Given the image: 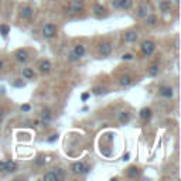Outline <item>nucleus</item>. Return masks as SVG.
<instances>
[{
	"label": "nucleus",
	"mask_w": 181,
	"mask_h": 181,
	"mask_svg": "<svg viewBox=\"0 0 181 181\" xmlns=\"http://www.w3.org/2000/svg\"><path fill=\"white\" fill-rule=\"evenodd\" d=\"M14 57H16V59L19 62H25L28 59V52H27V50L20 48V50H17L16 52H14Z\"/></svg>",
	"instance_id": "423d86ee"
},
{
	"label": "nucleus",
	"mask_w": 181,
	"mask_h": 181,
	"mask_svg": "<svg viewBox=\"0 0 181 181\" xmlns=\"http://www.w3.org/2000/svg\"><path fill=\"white\" fill-rule=\"evenodd\" d=\"M0 171L4 173V161H0Z\"/></svg>",
	"instance_id": "f704fd0d"
},
{
	"label": "nucleus",
	"mask_w": 181,
	"mask_h": 181,
	"mask_svg": "<svg viewBox=\"0 0 181 181\" xmlns=\"http://www.w3.org/2000/svg\"><path fill=\"white\" fill-rule=\"evenodd\" d=\"M52 171H54V174H55V177L58 181H62L65 178V171L62 168H54Z\"/></svg>",
	"instance_id": "b1692460"
},
{
	"label": "nucleus",
	"mask_w": 181,
	"mask_h": 181,
	"mask_svg": "<svg viewBox=\"0 0 181 181\" xmlns=\"http://www.w3.org/2000/svg\"><path fill=\"white\" fill-rule=\"evenodd\" d=\"M8 33H10V27H8L7 24H0V34H2L3 37H7Z\"/></svg>",
	"instance_id": "bb28decb"
},
{
	"label": "nucleus",
	"mask_w": 181,
	"mask_h": 181,
	"mask_svg": "<svg viewBox=\"0 0 181 181\" xmlns=\"http://www.w3.org/2000/svg\"><path fill=\"white\" fill-rule=\"evenodd\" d=\"M158 7H160V10L163 11V13H168V11H170V7H171V4H170L168 0H163V2L158 3Z\"/></svg>",
	"instance_id": "6ab92c4d"
},
{
	"label": "nucleus",
	"mask_w": 181,
	"mask_h": 181,
	"mask_svg": "<svg viewBox=\"0 0 181 181\" xmlns=\"http://www.w3.org/2000/svg\"><path fill=\"white\" fill-rule=\"evenodd\" d=\"M41 118H42L41 124H42L44 127H47V126H48V123H50V120H51V112H50V109H42V112H41Z\"/></svg>",
	"instance_id": "f8f14e48"
},
{
	"label": "nucleus",
	"mask_w": 181,
	"mask_h": 181,
	"mask_svg": "<svg viewBox=\"0 0 181 181\" xmlns=\"http://www.w3.org/2000/svg\"><path fill=\"white\" fill-rule=\"evenodd\" d=\"M34 76H36V74H34V71L31 68H24L23 69V78L24 79H34Z\"/></svg>",
	"instance_id": "412c9836"
},
{
	"label": "nucleus",
	"mask_w": 181,
	"mask_h": 181,
	"mask_svg": "<svg viewBox=\"0 0 181 181\" xmlns=\"http://www.w3.org/2000/svg\"><path fill=\"white\" fill-rule=\"evenodd\" d=\"M123 40L126 42H134L136 40H137V31H136V30L126 31V33H124V36H123Z\"/></svg>",
	"instance_id": "6e6552de"
},
{
	"label": "nucleus",
	"mask_w": 181,
	"mask_h": 181,
	"mask_svg": "<svg viewBox=\"0 0 181 181\" xmlns=\"http://www.w3.org/2000/svg\"><path fill=\"white\" fill-rule=\"evenodd\" d=\"M69 170H71L72 174H88V173H89V167L85 166L82 161H76V163H74Z\"/></svg>",
	"instance_id": "f03ea898"
},
{
	"label": "nucleus",
	"mask_w": 181,
	"mask_h": 181,
	"mask_svg": "<svg viewBox=\"0 0 181 181\" xmlns=\"http://www.w3.org/2000/svg\"><path fill=\"white\" fill-rule=\"evenodd\" d=\"M140 48H141V52H143L144 55H146V57H150L153 52H154V50H156V44H154L153 41H150V40H146V41L141 42Z\"/></svg>",
	"instance_id": "7ed1b4c3"
},
{
	"label": "nucleus",
	"mask_w": 181,
	"mask_h": 181,
	"mask_svg": "<svg viewBox=\"0 0 181 181\" xmlns=\"http://www.w3.org/2000/svg\"><path fill=\"white\" fill-rule=\"evenodd\" d=\"M42 178H44L45 181H58V180H57V177H55V174H54L52 170H51V171H48V173H45V174L42 175Z\"/></svg>",
	"instance_id": "a878e982"
},
{
	"label": "nucleus",
	"mask_w": 181,
	"mask_h": 181,
	"mask_svg": "<svg viewBox=\"0 0 181 181\" xmlns=\"http://www.w3.org/2000/svg\"><path fill=\"white\" fill-rule=\"evenodd\" d=\"M105 88L103 86H93L92 88V93L93 95H96V96H99V95H102V93H105Z\"/></svg>",
	"instance_id": "cd10ccee"
},
{
	"label": "nucleus",
	"mask_w": 181,
	"mask_h": 181,
	"mask_svg": "<svg viewBox=\"0 0 181 181\" xmlns=\"http://www.w3.org/2000/svg\"><path fill=\"white\" fill-rule=\"evenodd\" d=\"M85 51H86V48H85V45H82V44H78V45H75V48L72 50V52L75 54L78 58H82V57L85 55Z\"/></svg>",
	"instance_id": "dca6fc26"
},
{
	"label": "nucleus",
	"mask_w": 181,
	"mask_h": 181,
	"mask_svg": "<svg viewBox=\"0 0 181 181\" xmlns=\"http://www.w3.org/2000/svg\"><path fill=\"white\" fill-rule=\"evenodd\" d=\"M158 71H160V68H158V65H157V64H154V65H151V67H149V69H147V72H149V75L156 76V75H158Z\"/></svg>",
	"instance_id": "393cba45"
},
{
	"label": "nucleus",
	"mask_w": 181,
	"mask_h": 181,
	"mask_svg": "<svg viewBox=\"0 0 181 181\" xmlns=\"http://www.w3.org/2000/svg\"><path fill=\"white\" fill-rule=\"evenodd\" d=\"M17 163L16 161H4V173H14L17 171Z\"/></svg>",
	"instance_id": "4468645a"
},
{
	"label": "nucleus",
	"mask_w": 181,
	"mask_h": 181,
	"mask_svg": "<svg viewBox=\"0 0 181 181\" xmlns=\"http://www.w3.org/2000/svg\"><path fill=\"white\" fill-rule=\"evenodd\" d=\"M38 69L41 74H48L51 71V62L48 61V59H42L38 64Z\"/></svg>",
	"instance_id": "1a4fd4ad"
},
{
	"label": "nucleus",
	"mask_w": 181,
	"mask_h": 181,
	"mask_svg": "<svg viewBox=\"0 0 181 181\" xmlns=\"http://www.w3.org/2000/svg\"><path fill=\"white\" fill-rule=\"evenodd\" d=\"M129 153H126V154H123V157H122V160H129Z\"/></svg>",
	"instance_id": "c9c22d12"
},
{
	"label": "nucleus",
	"mask_w": 181,
	"mask_h": 181,
	"mask_svg": "<svg viewBox=\"0 0 181 181\" xmlns=\"http://www.w3.org/2000/svg\"><path fill=\"white\" fill-rule=\"evenodd\" d=\"M139 168L136 166H132V167H129L127 168V177H130V178H134V177H137L139 175Z\"/></svg>",
	"instance_id": "5701e85b"
},
{
	"label": "nucleus",
	"mask_w": 181,
	"mask_h": 181,
	"mask_svg": "<svg viewBox=\"0 0 181 181\" xmlns=\"http://www.w3.org/2000/svg\"><path fill=\"white\" fill-rule=\"evenodd\" d=\"M139 116H140L143 120H147V119H150L153 116V110L150 109V107H143V109L140 110V113H139Z\"/></svg>",
	"instance_id": "a211bd4d"
},
{
	"label": "nucleus",
	"mask_w": 181,
	"mask_h": 181,
	"mask_svg": "<svg viewBox=\"0 0 181 181\" xmlns=\"http://www.w3.org/2000/svg\"><path fill=\"white\" fill-rule=\"evenodd\" d=\"M119 84H120V86H123V88L130 86V85L133 84V78L130 75H127V74H124V75H122L120 78H119Z\"/></svg>",
	"instance_id": "9d476101"
},
{
	"label": "nucleus",
	"mask_w": 181,
	"mask_h": 181,
	"mask_svg": "<svg viewBox=\"0 0 181 181\" xmlns=\"http://www.w3.org/2000/svg\"><path fill=\"white\" fill-rule=\"evenodd\" d=\"M20 109H21V112H28L31 107H30V105H21V107H20Z\"/></svg>",
	"instance_id": "7c9ffc66"
},
{
	"label": "nucleus",
	"mask_w": 181,
	"mask_h": 181,
	"mask_svg": "<svg viewBox=\"0 0 181 181\" xmlns=\"http://www.w3.org/2000/svg\"><path fill=\"white\" fill-rule=\"evenodd\" d=\"M68 61H71V62H75V61H79V58L75 55V54L72 52V51H71V52L68 54Z\"/></svg>",
	"instance_id": "c85d7f7f"
},
{
	"label": "nucleus",
	"mask_w": 181,
	"mask_h": 181,
	"mask_svg": "<svg viewBox=\"0 0 181 181\" xmlns=\"http://www.w3.org/2000/svg\"><path fill=\"white\" fill-rule=\"evenodd\" d=\"M123 59H126V61H130V59H133L134 57H133V54H130V52H127V54H124L123 57H122Z\"/></svg>",
	"instance_id": "c756f323"
},
{
	"label": "nucleus",
	"mask_w": 181,
	"mask_h": 181,
	"mask_svg": "<svg viewBox=\"0 0 181 181\" xmlns=\"http://www.w3.org/2000/svg\"><path fill=\"white\" fill-rule=\"evenodd\" d=\"M133 6V0H119V10H130Z\"/></svg>",
	"instance_id": "f3484780"
},
{
	"label": "nucleus",
	"mask_w": 181,
	"mask_h": 181,
	"mask_svg": "<svg viewBox=\"0 0 181 181\" xmlns=\"http://www.w3.org/2000/svg\"><path fill=\"white\" fill-rule=\"evenodd\" d=\"M112 7L119 10V0H112Z\"/></svg>",
	"instance_id": "473e14b6"
},
{
	"label": "nucleus",
	"mask_w": 181,
	"mask_h": 181,
	"mask_svg": "<svg viewBox=\"0 0 181 181\" xmlns=\"http://www.w3.org/2000/svg\"><path fill=\"white\" fill-rule=\"evenodd\" d=\"M33 13H34V10H33V7H30V6H24V7L20 8V16H21V19H24V20L31 19Z\"/></svg>",
	"instance_id": "0eeeda50"
},
{
	"label": "nucleus",
	"mask_w": 181,
	"mask_h": 181,
	"mask_svg": "<svg viewBox=\"0 0 181 181\" xmlns=\"http://www.w3.org/2000/svg\"><path fill=\"white\" fill-rule=\"evenodd\" d=\"M144 19H146V24L147 25H151V27H153V25L157 24V16H154V14H147Z\"/></svg>",
	"instance_id": "aec40b11"
},
{
	"label": "nucleus",
	"mask_w": 181,
	"mask_h": 181,
	"mask_svg": "<svg viewBox=\"0 0 181 181\" xmlns=\"http://www.w3.org/2000/svg\"><path fill=\"white\" fill-rule=\"evenodd\" d=\"M3 65H4V64H3V61H2V59H0V69H2V68H3Z\"/></svg>",
	"instance_id": "e433bc0d"
},
{
	"label": "nucleus",
	"mask_w": 181,
	"mask_h": 181,
	"mask_svg": "<svg viewBox=\"0 0 181 181\" xmlns=\"http://www.w3.org/2000/svg\"><path fill=\"white\" fill-rule=\"evenodd\" d=\"M158 93H160L161 96H164V98H167V99L173 98V95H174L171 86H161L160 89H158Z\"/></svg>",
	"instance_id": "9b49d317"
},
{
	"label": "nucleus",
	"mask_w": 181,
	"mask_h": 181,
	"mask_svg": "<svg viewBox=\"0 0 181 181\" xmlns=\"http://www.w3.org/2000/svg\"><path fill=\"white\" fill-rule=\"evenodd\" d=\"M57 139H58V134H52L50 139H48V141H50V143H52V141H55Z\"/></svg>",
	"instance_id": "72a5a7b5"
},
{
	"label": "nucleus",
	"mask_w": 181,
	"mask_h": 181,
	"mask_svg": "<svg viewBox=\"0 0 181 181\" xmlns=\"http://www.w3.org/2000/svg\"><path fill=\"white\" fill-rule=\"evenodd\" d=\"M174 3H175V4H178V0H174Z\"/></svg>",
	"instance_id": "4c0bfd02"
},
{
	"label": "nucleus",
	"mask_w": 181,
	"mask_h": 181,
	"mask_svg": "<svg viewBox=\"0 0 181 181\" xmlns=\"http://www.w3.org/2000/svg\"><path fill=\"white\" fill-rule=\"evenodd\" d=\"M41 33H42V37H44V38H54V37L57 36V33H58V28H57L55 24L48 23V24H45L44 27H42Z\"/></svg>",
	"instance_id": "f257e3e1"
},
{
	"label": "nucleus",
	"mask_w": 181,
	"mask_h": 181,
	"mask_svg": "<svg viewBox=\"0 0 181 181\" xmlns=\"http://www.w3.org/2000/svg\"><path fill=\"white\" fill-rule=\"evenodd\" d=\"M89 96H90V93H89V92H86V93H82L81 99L85 102V101H88V99H89Z\"/></svg>",
	"instance_id": "2f4dec72"
},
{
	"label": "nucleus",
	"mask_w": 181,
	"mask_h": 181,
	"mask_svg": "<svg viewBox=\"0 0 181 181\" xmlns=\"http://www.w3.org/2000/svg\"><path fill=\"white\" fill-rule=\"evenodd\" d=\"M112 42L109 41H103L101 42V45H99V55L101 57H109L110 54H112Z\"/></svg>",
	"instance_id": "20e7f679"
},
{
	"label": "nucleus",
	"mask_w": 181,
	"mask_h": 181,
	"mask_svg": "<svg viewBox=\"0 0 181 181\" xmlns=\"http://www.w3.org/2000/svg\"><path fill=\"white\" fill-rule=\"evenodd\" d=\"M84 10V2L82 0H74L72 4L69 7V13L71 14H78Z\"/></svg>",
	"instance_id": "39448f33"
},
{
	"label": "nucleus",
	"mask_w": 181,
	"mask_h": 181,
	"mask_svg": "<svg viewBox=\"0 0 181 181\" xmlns=\"http://www.w3.org/2000/svg\"><path fill=\"white\" fill-rule=\"evenodd\" d=\"M129 120H130L129 112H120V113H119V122H120L122 124L129 123Z\"/></svg>",
	"instance_id": "4be33fe9"
},
{
	"label": "nucleus",
	"mask_w": 181,
	"mask_h": 181,
	"mask_svg": "<svg viewBox=\"0 0 181 181\" xmlns=\"http://www.w3.org/2000/svg\"><path fill=\"white\" fill-rule=\"evenodd\" d=\"M93 13H95L96 17H105L106 16V8H105L102 4H95V7H93Z\"/></svg>",
	"instance_id": "2eb2a0df"
},
{
	"label": "nucleus",
	"mask_w": 181,
	"mask_h": 181,
	"mask_svg": "<svg viewBox=\"0 0 181 181\" xmlns=\"http://www.w3.org/2000/svg\"><path fill=\"white\" fill-rule=\"evenodd\" d=\"M136 13H137V17H140V19H144V17H146L147 14L150 13V7H149L147 4H140Z\"/></svg>",
	"instance_id": "ddd939ff"
}]
</instances>
